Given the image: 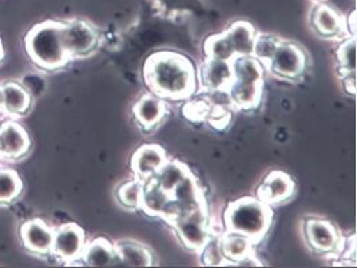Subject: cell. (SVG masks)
<instances>
[{
    "label": "cell",
    "mask_w": 357,
    "mask_h": 268,
    "mask_svg": "<svg viewBox=\"0 0 357 268\" xmlns=\"http://www.w3.org/2000/svg\"><path fill=\"white\" fill-rule=\"evenodd\" d=\"M144 77L153 94L162 100H184L197 88L194 64L178 52L153 54L144 67Z\"/></svg>",
    "instance_id": "6da1fadb"
},
{
    "label": "cell",
    "mask_w": 357,
    "mask_h": 268,
    "mask_svg": "<svg viewBox=\"0 0 357 268\" xmlns=\"http://www.w3.org/2000/svg\"><path fill=\"white\" fill-rule=\"evenodd\" d=\"M271 219L270 206L258 198H241L224 211L225 230L241 235L254 244L266 236Z\"/></svg>",
    "instance_id": "7a4b0ae2"
},
{
    "label": "cell",
    "mask_w": 357,
    "mask_h": 268,
    "mask_svg": "<svg viewBox=\"0 0 357 268\" xmlns=\"http://www.w3.org/2000/svg\"><path fill=\"white\" fill-rule=\"evenodd\" d=\"M63 24L45 22L30 31L26 38V49L36 64L45 70H56L71 59L66 52L63 37Z\"/></svg>",
    "instance_id": "3957f363"
},
{
    "label": "cell",
    "mask_w": 357,
    "mask_h": 268,
    "mask_svg": "<svg viewBox=\"0 0 357 268\" xmlns=\"http://www.w3.org/2000/svg\"><path fill=\"white\" fill-rule=\"evenodd\" d=\"M234 79L228 91L238 108L258 107L264 89V64L254 56H238L232 60Z\"/></svg>",
    "instance_id": "277c9868"
},
{
    "label": "cell",
    "mask_w": 357,
    "mask_h": 268,
    "mask_svg": "<svg viewBox=\"0 0 357 268\" xmlns=\"http://www.w3.org/2000/svg\"><path fill=\"white\" fill-rule=\"evenodd\" d=\"M308 58L298 44L280 41L266 67L268 71L285 81H296L307 70Z\"/></svg>",
    "instance_id": "5b68a950"
},
{
    "label": "cell",
    "mask_w": 357,
    "mask_h": 268,
    "mask_svg": "<svg viewBox=\"0 0 357 268\" xmlns=\"http://www.w3.org/2000/svg\"><path fill=\"white\" fill-rule=\"evenodd\" d=\"M174 229L188 249L201 251L208 239V219L204 205L187 212L178 214L169 219Z\"/></svg>",
    "instance_id": "8992f818"
},
{
    "label": "cell",
    "mask_w": 357,
    "mask_h": 268,
    "mask_svg": "<svg viewBox=\"0 0 357 268\" xmlns=\"http://www.w3.org/2000/svg\"><path fill=\"white\" fill-rule=\"evenodd\" d=\"M63 44L70 58L88 56L96 51L100 37L96 29L85 21L75 19L63 25Z\"/></svg>",
    "instance_id": "52a82bcc"
},
{
    "label": "cell",
    "mask_w": 357,
    "mask_h": 268,
    "mask_svg": "<svg viewBox=\"0 0 357 268\" xmlns=\"http://www.w3.org/2000/svg\"><path fill=\"white\" fill-rule=\"evenodd\" d=\"M304 236L308 245L321 253H333L341 245L335 226L321 218H308L304 222Z\"/></svg>",
    "instance_id": "ba28073f"
},
{
    "label": "cell",
    "mask_w": 357,
    "mask_h": 268,
    "mask_svg": "<svg viewBox=\"0 0 357 268\" xmlns=\"http://www.w3.org/2000/svg\"><path fill=\"white\" fill-rule=\"evenodd\" d=\"M295 194V182L292 178L281 171H273L261 182L257 198L268 206L282 205Z\"/></svg>",
    "instance_id": "9c48e42d"
},
{
    "label": "cell",
    "mask_w": 357,
    "mask_h": 268,
    "mask_svg": "<svg viewBox=\"0 0 357 268\" xmlns=\"http://www.w3.org/2000/svg\"><path fill=\"white\" fill-rule=\"evenodd\" d=\"M86 246L84 230L74 223L60 226L54 235L52 252L63 260L73 262L82 256Z\"/></svg>",
    "instance_id": "30bf717a"
},
{
    "label": "cell",
    "mask_w": 357,
    "mask_h": 268,
    "mask_svg": "<svg viewBox=\"0 0 357 268\" xmlns=\"http://www.w3.org/2000/svg\"><path fill=\"white\" fill-rule=\"evenodd\" d=\"M165 150L158 145H144L137 150L131 158V169L141 180L155 176L160 168L167 162Z\"/></svg>",
    "instance_id": "8fae6325"
},
{
    "label": "cell",
    "mask_w": 357,
    "mask_h": 268,
    "mask_svg": "<svg viewBox=\"0 0 357 268\" xmlns=\"http://www.w3.org/2000/svg\"><path fill=\"white\" fill-rule=\"evenodd\" d=\"M141 209L153 216H164L169 219L174 214L172 196L169 192L164 191L153 178L144 180Z\"/></svg>",
    "instance_id": "7c38bea8"
},
{
    "label": "cell",
    "mask_w": 357,
    "mask_h": 268,
    "mask_svg": "<svg viewBox=\"0 0 357 268\" xmlns=\"http://www.w3.org/2000/svg\"><path fill=\"white\" fill-rule=\"evenodd\" d=\"M311 25L321 37L324 38H341L345 36L347 28L342 17L334 11L331 7L319 4L312 10Z\"/></svg>",
    "instance_id": "4fadbf2b"
},
{
    "label": "cell",
    "mask_w": 357,
    "mask_h": 268,
    "mask_svg": "<svg viewBox=\"0 0 357 268\" xmlns=\"http://www.w3.org/2000/svg\"><path fill=\"white\" fill-rule=\"evenodd\" d=\"M134 118L144 129L155 128L167 113V105L155 94H144L132 108Z\"/></svg>",
    "instance_id": "5bb4252c"
},
{
    "label": "cell",
    "mask_w": 357,
    "mask_h": 268,
    "mask_svg": "<svg viewBox=\"0 0 357 268\" xmlns=\"http://www.w3.org/2000/svg\"><path fill=\"white\" fill-rule=\"evenodd\" d=\"M171 196H172V203H174L172 216L187 212L190 210L197 209L204 205V198H202L201 189L191 172L174 188V191L171 192Z\"/></svg>",
    "instance_id": "9a60e30c"
},
{
    "label": "cell",
    "mask_w": 357,
    "mask_h": 268,
    "mask_svg": "<svg viewBox=\"0 0 357 268\" xmlns=\"http://www.w3.org/2000/svg\"><path fill=\"white\" fill-rule=\"evenodd\" d=\"M54 235H55V230H52L50 226H47L44 222L38 219L30 221L21 229V237L25 246L31 252L38 255H45L52 252Z\"/></svg>",
    "instance_id": "2e32d148"
},
{
    "label": "cell",
    "mask_w": 357,
    "mask_h": 268,
    "mask_svg": "<svg viewBox=\"0 0 357 268\" xmlns=\"http://www.w3.org/2000/svg\"><path fill=\"white\" fill-rule=\"evenodd\" d=\"M201 79L204 86L213 91H228L234 79L232 61L206 59L202 65Z\"/></svg>",
    "instance_id": "e0dca14e"
},
{
    "label": "cell",
    "mask_w": 357,
    "mask_h": 268,
    "mask_svg": "<svg viewBox=\"0 0 357 268\" xmlns=\"http://www.w3.org/2000/svg\"><path fill=\"white\" fill-rule=\"evenodd\" d=\"M30 141L26 131L15 124L8 123L0 129V152L10 158H20L29 149Z\"/></svg>",
    "instance_id": "ac0fdd59"
},
{
    "label": "cell",
    "mask_w": 357,
    "mask_h": 268,
    "mask_svg": "<svg viewBox=\"0 0 357 268\" xmlns=\"http://www.w3.org/2000/svg\"><path fill=\"white\" fill-rule=\"evenodd\" d=\"M257 34L255 28L245 21H238L224 31V36L229 41L236 58L252 56Z\"/></svg>",
    "instance_id": "d6986e66"
},
{
    "label": "cell",
    "mask_w": 357,
    "mask_h": 268,
    "mask_svg": "<svg viewBox=\"0 0 357 268\" xmlns=\"http://www.w3.org/2000/svg\"><path fill=\"white\" fill-rule=\"evenodd\" d=\"M81 258L91 267H111L119 262L115 246L105 239H93L85 246Z\"/></svg>",
    "instance_id": "ffe728a7"
},
{
    "label": "cell",
    "mask_w": 357,
    "mask_h": 268,
    "mask_svg": "<svg viewBox=\"0 0 357 268\" xmlns=\"http://www.w3.org/2000/svg\"><path fill=\"white\" fill-rule=\"evenodd\" d=\"M119 262L128 267H149L153 255L145 245L135 241H120L115 245Z\"/></svg>",
    "instance_id": "44dd1931"
},
{
    "label": "cell",
    "mask_w": 357,
    "mask_h": 268,
    "mask_svg": "<svg viewBox=\"0 0 357 268\" xmlns=\"http://www.w3.org/2000/svg\"><path fill=\"white\" fill-rule=\"evenodd\" d=\"M220 245H221L224 258L227 260V265L236 266L238 262H240L243 258L254 252L252 248L255 244L241 235L227 232L220 239Z\"/></svg>",
    "instance_id": "7402d4cb"
},
{
    "label": "cell",
    "mask_w": 357,
    "mask_h": 268,
    "mask_svg": "<svg viewBox=\"0 0 357 268\" xmlns=\"http://www.w3.org/2000/svg\"><path fill=\"white\" fill-rule=\"evenodd\" d=\"M3 107L11 115H24L30 108V94L18 84H6L1 88Z\"/></svg>",
    "instance_id": "603a6c76"
},
{
    "label": "cell",
    "mask_w": 357,
    "mask_h": 268,
    "mask_svg": "<svg viewBox=\"0 0 357 268\" xmlns=\"http://www.w3.org/2000/svg\"><path fill=\"white\" fill-rule=\"evenodd\" d=\"M190 173L188 168L178 161H167L153 179L167 192H172L181 180Z\"/></svg>",
    "instance_id": "cb8c5ba5"
},
{
    "label": "cell",
    "mask_w": 357,
    "mask_h": 268,
    "mask_svg": "<svg viewBox=\"0 0 357 268\" xmlns=\"http://www.w3.org/2000/svg\"><path fill=\"white\" fill-rule=\"evenodd\" d=\"M144 192V180L137 179L123 182L116 191V198L123 207L128 210L141 209Z\"/></svg>",
    "instance_id": "d4e9b609"
},
{
    "label": "cell",
    "mask_w": 357,
    "mask_h": 268,
    "mask_svg": "<svg viewBox=\"0 0 357 268\" xmlns=\"http://www.w3.org/2000/svg\"><path fill=\"white\" fill-rule=\"evenodd\" d=\"M204 49H205L208 59L232 61L236 58V55H235L229 41L224 36V33L208 37V40L205 41Z\"/></svg>",
    "instance_id": "484cf974"
},
{
    "label": "cell",
    "mask_w": 357,
    "mask_h": 268,
    "mask_svg": "<svg viewBox=\"0 0 357 268\" xmlns=\"http://www.w3.org/2000/svg\"><path fill=\"white\" fill-rule=\"evenodd\" d=\"M337 61L342 77L356 74V41L355 37L345 38L337 49Z\"/></svg>",
    "instance_id": "4316f807"
},
{
    "label": "cell",
    "mask_w": 357,
    "mask_h": 268,
    "mask_svg": "<svg viewBox=\"0 0 357 268\" xmlns=\"http://www.w3.org/2000/svg\"><path fill=\"white\" fill-rule=\"evenodd\" d=\"M22 182L18 175L10 169H0V203H10L18 198Z\"/></svg>",
    "instance_id": "83f0119b"
},
{
    "label": "cell",
    "mask_w": 357,
    "mask_h": 268,
    "mask_svg": "<svg viewBox=\"0 0 357 268\" xmlns=\"http://www.w3.org/2000/svg\"><path fill=\"white\" fill-rule=\"evenodd\" d=\"M281 40L275 38L274 36H268V34H257V40H255V45H254V54L252 56L255 59L259 60L264 65H266L268 60L271 59L277 45L280 44Z\"/></svg>",
    "instance_id": "f1b7e54d"
},
{
    "label": "cell",
    "mask_w": 357,
    "mask_h": 268,
    "mask_svg": "<svg viewBox=\"0 0 357 268\" xmlns=\"http://www.w3.org/2000/svg\"><path fill=\"white\" fill-rule=\"evenodd\" d=\"M202 251V260L208 266H224L227 260L224 258L220 239H208L206 245L201 249Z\"/></svg>",
    "instance_id": "f546056e"
},
{
    "label": "cell",
    "mask_w": 357,
    "mask_h": 268,
    "mask_svg": "<svg viewBox=\"0 0 357 268\" xmlns=\"http://www.w3.org/2000/svg\"><path fill=\"white\" fill-rule=\"evenodd\" d=\"M342 81H344L347 93H349L351 95H355V93H356V77H355V74L342 77Z\"/></svg>",
    "instance_id": "4dcf8cb0"
},
{
    "label": "cell",
    "mask_w": 357,
    "mask_h": 268,
    "mask_svg": "<svg viewBox=\"0 0 357 268\" xmlns=\"http://www.w3.org/2000/svg\"><path fill=\"white\" fill-rule=\"evenodd\" d=\"M236 266H262V263L254 256V252H252L238 262Z\"/></svg>",
    "instance_id": "1f68e13d"
},
{
    "label": "cell",
    "mask_w": 357,
    "mask_h": 268,
    "mask_svg": "<svg viewBox=\"0 0 357 268\" xmlns=\"http://www.w3.org/2000/svg\"><path fill=\"white\" fill-rule=\"evenodd\" d=\"M0 107H3V95H1V88H0Z\"/></svg>",
    "instance_id": "d6a6232c"
},
{
    "label": "cell",
    "mask_w": 357,
    "mask_h": 268,
    "mask_svg": "<svg viewBox=\"0 0 357 268\" xmlns=\"http://www.w3.org/2000/svg\"><path fill=\"white\" fill-rule=\"evenodd\" d=\"M3 59V47H1V42H0V60Z\"/></svg>",
    "instance_id": "836d02e7"
},
{
    "label": "cell",
    "mask_w": 357,
    "mask_h": 268,
    "mask_svg": "<svg viewBox=\"0 0 357 268\" xmlns=\"http://www.w3.org/2000/svg\"><path fill=\"white\" fill-rule=\"evenodd\" d=\"M0 154H1V152H0Z\"/></svg>",
    "instance_id": "e575fe53"
}]
</instances>
